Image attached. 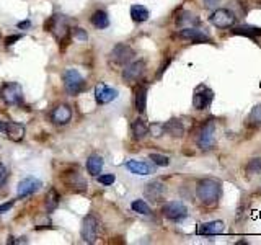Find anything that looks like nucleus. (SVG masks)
Masks as SVG:
<instances>
[{"mask_svg":"<svg viewBox=\"0 0 261 245\" xmlns=\"http://www.w3.org/2000/svg\"><path fill=\"white\" fill-rule=\"evenodd\" d=\"M221 191H222V186H221L219 182H217V180L206 178V180H201V182L198 183L196 195H198V198H199V201L202 204L212 206V204H216L217 201H219Z\"/></svg>","mask_w":261,"mask_h":245,"instance_id":"1","label":"nucleus"},{"mask_svg":"<svg viewBox=\"0 0 261 245\" xmlns=\"http://www.w3.org/2000/svg\"><path fill=\"white\" fill-rule=\"evenodd\" d=\"M64 88L69 95H78L85 88V79L75 69H69L64 72Z\"/></svg>","mask_w":261,"mask_h":245,"instance_id":"2","label":"nucleus"},{"mask_svg":"<svg viewBox=\"0 0 261 245\" xmlns=\"http://www.w3.org/2000/svg\"><path fill=\"white\" fill-rule=\"evenodd\" d=\"M0 97L7 105H20L23 102V88L17 82H10L5 83L0 88Z\"/></svg>","mask_w":261,"mask_h":245,"instance_id":"3","label":"nucleus"},{"mask_svg":"<svg viewBox=\"0 0 261 245\" xmlns=\"http://www.w3.org/2000/svg\"><path fill=\"white\" fill-rule=\"evenodd\" d=\"M196 142L201 149H212L216 146V124L212 121H207L199 129V134L196 137Z\"/></svg>","mask_w":261,"mask_h":245,"instance_id":"4","label":"nucleus"},{"mask_svg":"<svg viewBox=\"0 0 261 245\" xmlns=\"http://www.w3.org/2000/svg\"><path fill=\"white\" fill-rule=\"evenodd\" d=\"M82 241L87 242V244H95V241H97L98 237V221L97 217L88 214L85 216V219L82 222Z\"/></svg>","mask_w":261,"mask_h":245,"instance_id":"5","label":"nucleus"},{"mask_svg":"<svg viewBox=\"0 0 261 245\" xmlns=\"http://www.w3.org/2000/svg\"><path fill=\"white\" fill-rule=\"evenodd\" d=\"M163 216L170 221H181L183 217L188 216V207H186L181 201H170L163 206Z\"/></svg>","mask_w":261,"mask_h":245,"instance_id":"6","label":"nucleus"},{"mask_svg":"<svg viewBox=\"0 0 261 245\" xmlns=\"http://www.w3.org/2000/svg\"><path fill=\"white\" fill-rule=\"evenodd\" d=\"M46 30H49L51 33L54 35V38L57 41H62L67 36V33H69L66 17H64V15H54V17L51 18L49 25L46 23Z\"/></svg>","mask_w":261,"mask_h":245,"instance_id":"7","label":"nucleus"},{"mask_svg":"<svg viewBox=\"0 0 261 245\" xmlns=\"http://www.w3.org/2000/svg\"><path fill=\"white\" fill-rule=\"evenodd\" d=\"M211 23L217 28H228L235 23V13L227 8H219L211 15Z\"/></svg>","mask_w":261,"mask_h":245,"instance_id":"8","label":"nucleus"},{"mask_svg":"<svg viewBox=\"0 0 261 245\" xmlns=\"http://www.w3.org/2000/svg\"><path fill=\"white\" fill-rule=\"evenodd\" d=\"M134 57V51H132L131 46L127 44H116L111 51V59L114 64H119V66H126L129 64Z\"/></svg>","mask_w":261,"mask_h":245,"instance_id":"9","label":"nucleus"},{"mask_svg":"<svg viewBox=\"0 0 261 245\" xmlns=\"http://www.w3.org/2000/svg\"><path fill=\"white\" fill-rule=\"evenodd\" d=\"M144 72H146V62L144 61H134V62L127 64L126 69L122 71V79L129 83L136 82L144 76Z\"/></svg>","mask_w":261,"mask_h":245,"instance_id":"10","label":"nucleus"},{"mask_svg":"<svg viewBox=\"0 0 261 245\" xmlns=\"http://www.w3.org/2000/svg\"><path fill=\"white\" fill-rule=\"evenodd\" d=\"M41 186H42V183H41V180H38V178H35V177L23 178L18 183L17 196H18V198H26V196L36 193V191H38Z\"/></svg>","mask_w":261,"mask_h":245,"instance_id":"11","label":"nucleus"},{"mask_svg":"<svg viewBox=\"0 0 261 245\" xmlns=\"http://www.w3.org/2000/svg\"><path fill=\"white\" fill-rule=\"evenodd\" d=\"M95 98H97V102L100 105H106V103H110V102H113V100L118 98V90L111 88L106 83L100 82L97 87H95Z\"/></svg>","mask_w":261,"mask_h":245,"instance_id":"12","label":"nucleus"},{"mask_svg":"<svg viewBox=\"0 0 261 245\" xmlns=\"http://www.w3.org/2000/svg\"><path fill=\"white\" fill-rule=\"evenodd\" d=\"M212 98H214V93H212V90H209L204 85H201V87L194 92V97H193V105L196 110H206L207 106L211 105Z\"/></svg>","mask_w":261,"mask_h":245,"instance_id":"13","label":"nucleus"},{"mask_svg":"<svg viewBox=\"0 0 261 245\" xmlns=\"http://www.w3.org/2000/svg\"><path fill=\"white\" fill-rule=\"evenodd\" d=\"M3 134L7 136L10 141L20 142L25 137V126L20 124V122H15V121H5Z\"/></svg>","mask_w":261,"mask_h":245,"instance_id":"14","label":"nucleus"},{"mask_svg":"<svg viewBox=\"0 0 261 245\" xmlns=\"http://www.w3.org/2000/svg\"><path fill=\"white\" fill-rule=\"evenodd\" d=\"M51 120L54 124H67L69 121L72 120V110H71V106H67V105H59V106H56L54 110H52V113H51Z\"/></svg>","mask_w":261,"mask_h":245,"instance_id":"15","label":"nucleus"},{"mask_svg":"<svg viewBox=\"0 0 261 245\" xmlns=\"http://www.w3.org/2000/svg\"><path fill=\"white\" fill-rule=\"evenodd\" d=\"M224 231H225V226H224L222 221H211L206 222V224H201L198 234H201V236H219Z\"/></svg>","mask_w":261,"mask_h":245,"instance_id":"16","label":"nucleus"},{"mask_svg":"<svg viewBox=\"0 0 261 245\" xmlns=\"http://www.w3.org/2000/svg\"><path fill=\"white\" fill-rule=\"evenodd\" d=\"M180 36L185 40H191L194 42H211V38L207 36L206 33H202L201 30H196L193 26H189V28H183L180 31Z\"/></svg>","mask_w":261,"mask_h":245,"instance_id":"17","label":"nucleus"},{"mask_svg":"<svg viewBox=\"0 0 261 245\" xmlns=\"http://www.w3.org/2000/svg\"><path fill=\"white\" fill-rule=\"evenodd\" d=\"M144 195H146V198H149V200L160 201L163 198V195H165V185L162 182H150V183H147Z\"/></svg>","mask_w":261,"mask_h":245,"instance_id":"18","label":"nucleus"},{"mask_svg":"<svg viewBox=\"0 0 261 245\" xmlns=\"http://www.w3.org/2000/svg\"><path fill=\"white\" fill-rule=\"evenodd\" d=\"M126 168L129 170L131 173L141 175V177H146V175L152 173L150 165L146 163V162H141V161H127L126 162Z\"/></svg>","mask_w":261,"mask_h":245,"instance_id":"19","label":"nucleus"},{"mask_svg":"<svg viewBox=\"0 0 261 245\" xmlns=\"http://www.w3.org/2000/svg\"><path fill=\"white\" fill-rule=\"evenodd\" d=\"M165 132H168L170 136L173 137H181L185 134V126L180 120H170L163 124Z\"/></svg>","mask_w":261,"mask_h":245,"instance_id":"20","label":"nucleus"},{"mask_svg":"<svg viewBox=\"0 0 261 245\" xmlns=\"http://www.w3.org/2000/svg\"><path fill=\"white\" fill-rule=\"evenodd\" d=\"M87 170L92 177H98V175L101 173V170H103V159L97 156V154L90 156L87 161Z\"/></svg>","mask_w":261,"mask_h":245,"instance_id":"21","label":"nucleus"},{"mask_svg":"<svg viewBox=\"0 0 261 245\" xmlns=\"http://www.w3.org/2000/svg\"><path fill=\"white\" fill-rule=\"evenodd\" d=\"M66 185L71 186L74 190H85L87 188V182L82 178L78 172H69V177L66 178Z\"/></svg>","mask_w":261,"mask_h":245,"instance_id":"22","label":"nucleus"},{"mask_svg":"<svg viewBox=\"0 0 261 245\" xmlns=\"http://www.w3.org/2000/svg\"><path fill=\"white\" fill-rule=\"evenodd\" d=\"M90 21H92V25L95 26V28L98 30H105L110 26V18L108 15H106L103 10H98V12H95L92 15V18H90Z\"/></svg>","mask_w":261,"mask_h":245,"instance_id":"23","label":"nucleus"},{"mask_svg":"<svg viewBox=\"0 0 261 245\" xmlns=\"http://www.w3.org/2000/svg\"><path fill=\"white\" fill-rule=\"evenodd\" d=\"M131 18L136 23H142V21L149 20V10L144 5H132L131 7Z\"/></svg>","mask_w":261,"mask_h":245,"instance_id":"24","label":"nucleus"},{"mask_svg":"<svg viewBox=\"0 0 261 245\" xmlns=\"http://www.w3.org/2000/svg\"><path fill=\"white\" fill-rule=\"evenodd\" d=\"M132 134H134V139L141 141L149 134V126L146 124L144 120H136L132 122Z\"/></svg>","mask_w":261,"mask_h":245,"instance_id":"25","label":"nucleus"},{"mask_svg":"<svg viewBox=\"0 0 261 245\" xmlns=\"http://www.w3.org/2000/svg\"><path fill=\"white\" fill-rule=\"evenodd\" d=\"M147 106V87H139L136 92V110L144 113Z\"/></svg>","mask_w":261,"mask_h":245,"instance_id":"26","label":"nucleus"},{"mask_svg":"<svg viewBox=\"0 0 261 245\" xmlns=\"http://www.w3.org/2000/svg\"><path fill=\"white\" fill-rule=\"evenodd\" d=\"M59 195H57V191L52 188L49 190V193H47L46 196V207H47V212H51V211H54L57 206H59Z\"/></svg>","mask_w":261,"mask_h":245,"instance_id":"27","label":"nucleus"},{"mask_svg":"<svg viewBox=\"0 0 261 245\" xmlns=\"http://www.w3.org/2000/svg\"><path fill=\"white\" fill-rule=\"evenodd\" d=\"M247 121H248V124L253 126V127L261 126V105L255 106V108L252 110V113H250V116H248Z\"/></svg>","mask_w":261,"mask_h":245,"instance_id":"28","label":"nucleus"},{"mask_svg":"<svg viewBox=\"0 0 261 245\" xmlns=\"http://www.w3.org/2000/svg\"><path fill=\"white\" fill-rule=\"evenodd\" d=\"M132 211L134 212H139V214H150V206H149L146 201L144 200H136V201H132Z\"/></svg>","mask_w":261,"mask_h":245,"instance_id":"29","label":"nucleus"},{"mask_svg":"<svg viewBox=\"0 0 261 245\" xmlns=\"http://www.w3.org/2000/svg\"><path fill=\"white\" fill-rule=\"evenodd\" d=\"M233 33L247 35V36H258V35H261V30L253 28V26H237V28H233Z\"/></svg>","mask_w":261,"mask_h":245,"instance_id":"30","label":"nucleus"},{"mask_svg":"<svg viewBox=\"0 0 261 245\" xmlns=\"http://www.w3.org/2000/svg\"><path fill=\"white\" fill-rule=\"evenodd\" d=\"M177 23L180 26H185V28H189V25L198 23V18H196L194 15H191V13H185V15H181V17L177 20Z\"/></svg>","mask_w":261,"mask_h":245,"instance_id":"31","label":"nucleus"},{"mask_svg":"<svg viewBox=\"0 0 261 245\" xmlns=\"http://www.w3.org/2000/svg\"><path fill=\"white\" fill-rule=\"evenodd\" d=\"M149 159L155 165H158V167H168L170 165V159L167 156H162V154H150Z\"/></svg>","mask_w":261,"mask_h":245,"instance_id":"32","label":"nucleus"},{"mask_svg":"<svg viewBox=\"0 0 261 245\" xmlns=\"http://www.w3.org/2000/svg\"><path fill=\"white\" fill-rule=\"evenodd\" d=\"M247 172L250 175H257V173H261V159L257 157V159H252L250 163L247 165Z\"/></svg>","mask_w":261,"mask_h":245,"instance_id":"33","label":"nucleus"},{"mask_svg":"<svg viewBox=\"0 0 261 245\" xmlns=\"http://www.w3.org/2000/svg\"><path fill=\"white\" fill-rule=\"evenodd\" d=\"M114 180L116 177L113 173H108V175H98V182L101 185H105V186H108V185H113L114 183Z\"/></svg>","mask_w":261,"mask_h":245,"instance_id":"34","label":"nucleus"},{"mask_svg":"<svg viewBox=\"0 0 261 245\" xmlns=\"http://www.w3.org/2000/svg\"><path fill=\"white\" fill-rule=\"evenodd\" d=\"M7 178H8V170H7V167H5L3 163H0V188L5 185Z\"/></svg>","mask_w":261,"mask_h":245,"instance_id":"35","label":"nucleus"},{"mask_svg":"<svg viewBox=\"0 0 261 245\" xmlns=\"http://www.w3.org/2000/svg\"><path fill=\"white\" fill-rule=\"evenodd\" d=\"M74 38H77L78 41H87L88 35L85 33L82 28H74Z\"/></svg>","mask_w":261,"mask_h":245,"instance_id":"36","label":"nucleus"},{"mask_svg":"<svg viewBox=\"0 0 261 245\" xmlns=\"http://www.w3.org/2000/svg\"><path fill=\"white\" fill-rule=\"evenodd\" d=\"M149 129L152 131V134L155 136V137H160L163 132H165V129H163V124H152Z\"/></svg>","mask_w":261,"mask_h":245,"instance_id":"37","label":"nucleus"},{"mask_svg":"<svg viewBox=\"0 0 261 245\" xmlns=\"http://www.w3.org/2000/svg\"><path fill=\"white\" fill-rule=\"evenodd\" d=\"M23 38V35H13V36H8L7 40H5V44L7 46H12V44H15V41H18V40H21Z\"/></svg>","mask_w":261,"mask_h":245,"instance_id":"38","label":"nucleus"},{"mask_svg":"<svg viewBox=\"0 0 261 245\" xmlns=\"http://www.w3.org/2000/svg\"><path fill=\"white\" fill-rule=\"evenodd\" d=\"M15 204V201H8V203H3V204H0V214H3V212H8L10 209H12V206Z\"/></svg>","mask_w":261,"mask_h":245,"instance_id":"39","label":"nucleus"},{"mask_svg":"<svg viewBox=\"0 0 261 245\" xmlns=\"http://www.w3.org/2000/svg\"><path fill=\"white\" fill-rule=\"evenodd\" d=\"M219 3V0H204V7L206 8H214Z\"/></svg>","mask_w":261,"mask_h":245,"instance_id":"40","label":"nucleus"},{"mask_svg":"<svg viewBox=\"0 0 261 245\" xmlns=\"http://www.w3.org/2000/svg\"><path fill=\"white\" fill-rule=\"evenodd\" d=\"M30 26H31L30 21H23V23L20 21V23H18V28H30Z\"/></svg>","mask_w":261,"mask_h":245,"instance_id":"41","label":"nucleus"},{"mask_svg":"<svg viewBox=\"0 0 261 245\" xmlns=\"http://www.w3.org/2000/svg\"><path fill=\"white\" fill-rule=\"evenodd\" d=\"M3 127H5V121H0V132H3Z\"/></svg>","mask_w":261,"mask_h":245,"instance_id":"42","label":"nucleus"}]
</instances>
